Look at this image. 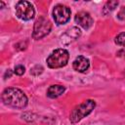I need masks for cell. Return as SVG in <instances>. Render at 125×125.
<instances>
[{"label":"cell","instance_id":"2e32d148","mask_svg":"<svg viewBox=\"0 0 125 125\" xmlns=\"http://www.w3.org/2000/svg\"><path fill=\"white\" fill-rule=\"evenodd\" d=\"M116 55H117V57L122 58V59H124V60H125V48H124V49L119 50V51L116 53Z\"/></svg>","mask_w":125,"mask_h":125},{"label":"cell","instance_id":"ba28073f","mask_svg":"<svg viewBox=\"0 0 125 125\" xmlns=\"http://www.w3.org/2000/svg\"><path fill=\"white\" fill-rule=\"evenodd\" d=\"M80 35H81V30L78 27L73 26V27L69 28L68 30H66V32L64 34H62V36L61 38V42L65 45L69 44L72 41H75L76 39H78Z\"/></svg>","mask_w":125,"mask_h":125},{"label":"cell","instance_id":"9a60e30c","mask_svg":"<svg viewBox=\"0 0 125 125\" xmlns=\"http://www.w3.org/2000/svg\"><path fill=\"white\" fill-rule=\"evenodd\" d=\"M117 18L121 21H125V6H123L121 8V10L118 12V15H117Z\"/></svg>","mask_w":125,"mask_h":125},{"label":"cell","instance_id":"7c38bea8","mask_svg":"<svg viewBox=\"0 0 125 125\" xmlns=\"http://www.w3.org/2000/svg\"><path fill=\"white\" fill-rule=\"evenodd\" d=\"M115 43L117 45L125 47V32H121L115 37Z\"/></svg>","mask_w":125,"mask_h":125},{"label":"cell","instance_id":"9c48e42d","mask_svg":"<svg viewBox=\"0 0 125 125\" xmlns=\"http://www.w3.org/2000/svg\"><path fill=\"white\" fill-rule=\"evenodd\" d=\"M90 66L89 60L84 56H78L72 62V67L78 72H85Z\"/></svg>","mask_w":125,"mask_h":125},{"label":"cell","instance_id":"52a82bcc","mask_svg":"<svg viewBox=\"0 0 125 125\" xmlns=\"http://www.w3.org/2000/svg\"><path fill=\"white\" fill-rule=\"evenodd\" d=\"M74 21L76 23H78V25H80L84 29H89L93 24V19L91 15L88 12L84 11L77 13L74 17Z\"/></svg>","mask_w":125,"mask_h":125},{"label":"cell","instance_id":"5bb4252c","mask_svg":"<svg viewBox=\"0 0 125 125\" xmlns=\"http://www.w3.org/2000/svg\"><path fill=\"white\" fill-rule=\"evenodd\" d=\"M24 71H25V68H24V66H23V65L19 64V65L15 66L14 72H15L17 75H22V74L24 73Z\"/></svg>","mask_w":125,"mask_h":125},{"label":"cell","instance_id":"277c9868","mask_svg":"<svg viewBox=\"0 0 125 125\" xmlns=\"http://www.w3.org/2000/svg\"><path fill=\"white\" fill-rule=\"evenodd\" d=\"M52 28V23L51 21L41 16L40 18H38L36 20V21L34 22V26H33V32H32V37L35 40H39L42 39L43 37H45L46 35H48L51 31Z\"/></svg>","mask_w":125,"mask_h":125},{"label":"cell","instance_id":"8992f818","mask_svg":"<svg viewBox=\"0 0 125 125\" xmlns=\"http://www.w3.org/2000/svg\"><path fill=\"white\" fill-rule=\"evenodd\" d=\"M70 14H71L70 9L62 4L56 5L53 10V18L55 20V22L58 24L66 23L70 19Z\"/></svg>","mask_w":125,"mask_h":125},{"label":"cell","instance_id":"4fadbf2b","mask_svg":"<svg viewBox=\"0 0 125 125\" xmlns=\"http://www.w3.org/2000/svg\"><path fill=\"white\" fill-rule=\"evenodd\" d=\"M42 72H43V67H42V65H39V64L34 65V66L30 69V73L33 74V75H35V76L41 74Z\"/></svg>","mask_w":125,"mask_h":125},{"label":"cell","instance_id":"6da1fadb","mask_svg":"<svg viewBox=\"0 0 125 125\" xmlns=\"http://www.w3.org/2000/svg\"><path fill=\"white\" fill-rule=\"evenodd\" d=\"M3 103L15 108H23L27 105V97L19 88H6L1 95Z\"/></svg>","mask_w":125,"mask_h":125},{"label":"cell","instance_id":"5b68a950","mask_svg":"<svg viewBox=\"0 0 125 125\" xmlns=\"http://www.w3.org/2000/svg\"><path fill=\"white\" fill-rule=\"evenodd\" d=\"M16 15L19 19L23 21H29L33 19L35 15L32 4L28 1H19L16 5Z\"/></svg>","mask_w":125,"mask_h":125},{"label":"cell","instance_id":"e0dca14e","mask_svg":"<svg viewBox=\"0 0 125 125\" xmlns=\"http://www.w3.org/2000/svg\"><path fill=\"white\" fill-rule=\"evenodd\" d=\"M12 73H13V72H12V70H11V69H8V70L5 72L4 78H5V79H6V78H10V77L12 76Z\"/></svg>","mask_w":125,"mask_h":125},{"label":"cell","instance_id":"3957f363","mask_svg":"<svg viewBox=\"0 0 125 125\" xmlns=\"http://www.w3.org/2000/svg\"><path fill=\"white\" fill-rule=\"evenodd\" d=\"M68 59L69 54L65 49H56L47 58V64L50 68H60L66 65Z\"/></svg>","mask_w":125,"mask_h":125},{"label":"cell","instance_id":"30bf717a","mask_svg":"<svg viewBox=\"0 0 125 125\" xmlns=\"http://www.w3.org/2000/svg\"><path fill=\"white\" fill-rule=\"evenodd\" d=\"M65 91V88L62 85H52L47 90V96L51 99H56L63 94Z\"/></svg>","mask_w":125,"mask_h":125},{"label":"cell","instance_id":"ac0fdd59","mask_svg":"<svg viewBox=\"0 0 125 125\" xmlns=\"http://www.w3.org/2000/svg\"><path fill=\"white\" fill-rule=\"evenodd\" d=\"M124 74H125V72H124Z\"/></svg>","mask_w":125,"mask_h":125},{"label":"cell","instance_id":"8fae6325","mask_svg":"<svg viewBox=\"0 0 125 125\" xmlns=\"http://www.w3.org/2000/svg\"><path fill=\"white\" fill-rule=\"evenodd\" d=\"M117 5H118V2H117V1H107V2L104 4V8H103V14H104V16L110 14V13L116 8Z\"/></svg>","mask_w":125,"mask_h":125},{"label":"cell","instance_id":"7a4b0ae2","mask_svg":"<svg viewBox=\"0 0 125 125\" xmlns=\"http://www.w3.org/2000/svg\"><path fill=\"white\" fill-rule=\"evenodd\" d=\"M96 104L93 100H87L82 104L76 105L69 114V120L71 123H77L85 116L89 115L95 108Z\"/></svg>","mask_w":125,"mask_h":125}]
</instances>
